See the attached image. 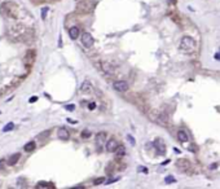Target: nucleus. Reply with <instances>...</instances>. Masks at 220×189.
<instances>
[{
	"mask_svg": "<svg viewBox=\"0 0 220 189\" xmlns=\"http://www.w3.org/2000/svg\"><path fill=\"white\" fill-rule=\"evenodd\" d=\"M0 12L3 16L9 18H17L18 17V5L14 1H5L0 7Z\"/></svg>",
	"mask_w": 220,
	"mask_h": 189,
	"instance_id": "1",
	"label": "nucleus"
},
{
	"mask_svg": "<svg viewBox=\"0 0 220 189\" xmlns=\"http://www.w3.org/2000/svg\"><path fill=\"white\" fill-rule=\"evenodd\" d=\"M179 49L184 53H194L197 49V43L193 38L190 37H184L180 41Z\"/></svg>",
	"mask_w": 220,
	"mask_h": 189,
	"instance_id": "2",
	"label": "nucleus"
},
{
	"mask_svg": "<svg viewBox=\"0 0 220 189\" xmlns=\"http://www.w3.org/2000/svg\"><path fill=\"white\" fill-rule=\"evenodd\" d=\"M77 8H78V12H80V13H88V12H91V10L93 9L94 5H93V1L84 0V1L78 3Z\"/></svg>",
	"mask_w": 220,
	"mask_h": 189,
	"instance_id": "3",
	"label": "nucleus"
},
{
	"mask_svg": "<svg viewBox=\"0 0 220 189\" xmlns=\"http://www.w3.org/2000/svg\"><path fill=\"white\" fill-rule=\"evenodd\" d=\"M94 141H96L97 148H101V146H104L105 144H106V141H108L106 132H99L96 136H94Z\"/></svg>",
	"mask_w": 220,
	"mask_h": 189,
	"instance_id": "4",
	"label": "nucleus"
},
{
	"mask_svg": "<svg viewBox=\"0 0 220 189\" xmlns=\"http://www.w3.org/2000/svg\"><path fill=\"white\" fill-rule=\"evenodd\" d=\"M94 43V39L93 37L90 34V32H83L82 35V44L86 47V48H91Z\"/></svg>",
	"mask_w": 220,
	"mask_h": 189,
	"instance_id": "5",
	"label": "nucleus"
},
{
	"mask_svg": "<svg viewBox=\"0 0 220 189\" xmlns=\"http://www.w3.org/2000/svg\"><path fill=\"white\" fill-rule=\"evenodd\" d=\"M113 87H114V90H115L117 92L123 93V92H126V91L128 90V83L124 82V80H117V82H114Z\"/></svg>",
	"mask_w": 220,
	"mask_h": 189,
	"instance_id": "6",
	"label": "nucleus"
},
{
	"mask_svg": "<svg viewBox=\"0 0 220 189\" xmlns=\"http://www.w3.org/2000/svg\"><path fill=\"white\" fill-rule=\"evenodd\" d=\"M154 148H155V150H157V153L159 155L166 154V145L161 139H157V140L154 141Z\"/></svg>",
	"mask_w": 220,
	"mask_h": 189,
	"instance_id": "7",
	"label": "nucleus"
},
{
	"mask_svg": "<svg viewBox=\"0 0 220 189\" xmlns=\"http://www.w3.org/2000/svg\"><path fill=\"white\" fill-rule=\"evenodd\" d=\"M118 141L115 140V139H110V140H108L106 141V144H105V149H106L109 153L111 152H115V149L118 148Z\"/></svg>",
	"mask_w": 220,
	"mask_h": 189,
	"instance_id": "8",
	"label": "nucleus"
},
{
	"mask_svg": "<svg viewBox=\"0 0 220 189\" xmlns=\"http://www.w3.org/2000/svg\"><path fill=\"white\" fill-rule=\"evenodd\" d=\"M57 136H58L60 140H63V141H66V140L70 139V133H69V131L65 128V127H60V128H58Z\"/></svg>",
	"mask_w": 220,
	"mask_h": 189,
	"instance_id": "9",
	"label": "nucleus"
},
{
	"mask_svg": "<svg viewBox=\"0 0 220 189\" xmlns=\"http://www.w3.org/2000/svg\"><path fill=\"white\" fill-rule=\"evenodd\" d=\"M92 91H93L92 84L88 82V80H84V82L82 83V86H80V92H83V93H92Z\"/></svg>",
	"mask_w": 220,
	"mask_h": 189,
	"instance_id": "10",
	"label": "nucleus"
},
{
	"mask_svg": "<svg viewBox=\"0 0 220 189\" xmlns=\"http://www.w3.org/2000/svg\"><path fill=\"white\" fill-rule=\"evenodd\" d=\"M34 60H35V51L34 49H30L26 53V56H25V62L29 63V65H32Z\"/></svg>",
	"mask_w": 220,
	"mask_h": 189,
	"instance_id": "11",
	"label": "nucleus"
},
{
	"mask_svg": "<svg viewBox=\"0 0 220 189\" xmlns=\"http://www.w3.org/2000/svg\"><path fill=\"white\" fill-rule=\"evenodd\" d=\"M69 37L73 39V40L78 39V37H79V29H78L77 26L70 27V29H69Z\"/></svg>",
	"mask_w": 220,
	"mask_h": 189,
	"instance_id": "12",
	"label": "nucleus"
},
{
	"mask_svg": "<svg viewBox=\"0 0 220 189\" xmlns=\"http://www.w3.org/2000/svg\"><path fill=\"white\" fill-rule=\"evenodd\" d=\"M101 66H102V70L105 71V73H109V74H111V73H114V66L113 65H110L109 62H102L101 63Z\"/></svg>",
	"mask_w": 220,
	"mask_h": 189,
	"instance_id": "13",
	"label": "nucleus"
},
{
	"mask_svg": "<svg viewBox=\"0 0 220 189\" xmlns=\"http://www.w3.org/2000/svg\"><path fill=\"white\" fill-rule=\"evenodd\" d=\"M177 140H179L180 143H186V141L189 140L188 133H186L185 131H179L177 132Z\"/></svg>",
	"mask_w": 220,
	"mask_h": 189,
	"instance_id": "14",
	"label": "nucleus"
},
{
	"mask_svg": "<svg viewBox=\"0 0 220 189\" xmlns=\"http://www.w3.org/2000/svg\"><path fill=\"white\" fill-rule=\"evenodd\" d=\"M19 157H21V154H19V153H16V154L10 155V157H9V159H8V165H10V166L16 165V163L18 162Z\"/></svg>",
	"mask_w": 220,
	"mask_h": 189,
	"instance_id": "15",
	"label": "nucleus"
},
{
	"mask_svg": "<svg viewBox=\"0 0 220 189\" xmlns=\"http://www.w3.org/2000/svg\"><path fill=\"white\" fill-rule=\"evenodd\" d=\"M126 154V148L123 145H118V148L115 149V155L117 157H123Z\"/></svg>",
	"mask_w": 220,
	"mask_h": 189,
	"instance_id": "16",
	"label": "nucleus"
},
{
	"mask_svg": "<svg viewBox=\"0 0 220 189\" xmlns=\"http://www.w3.org/2000/svg\"><path fill=\"white\" fill-rule=\"evenodd\" d=\"M35 148H37V144H35L34 141H30V143H27L26 145L23 146V149H25L26 152H32Z\"/></svg>",
	"mask_w": 220,
	"mask_h": 189,
	"instance_id": "17",
	"label": "nucleus"
},
{
	"mask_svg": "<svg viewBox=\"0 0 220 189\" xmlns=\"http://www.w3.org/2000/svg\"><path fill=\"white\" fill-rule=\"evenodd\" d=\"M14 128V124L10 122V123H8L7 126H4L3 127V132H9V131H12V130Z\"/></svg>",
	"mask_w": 220,
	"mask_h": 189,
	"instance_id": "18",
	"label": "nucleus"
},
{
	"mask_svg": "<svg viewBox=\"0 0 220 189\" xmlns=\"http://www.w3.org/2000/svg\"><path fill=\"white\" fill-rule=\"evenodd\" d=\"M105 181H106V180H105V177H97V179L93 180V184L94 185H100V184H104Z\"/></svg>",
	"mask_w": 220,
	"mask_h": 189,
	"instance_id": "19",
	"label": "nucleus"
},
{
	"mask_svg": "<svg viewBox=\"0 0 220 189\" xmlns=\"http://www.w3.org/2000/svg\"><path fill=\"white\" fill-rule=\"evenodd\" d=\"M165 181H166V184H172V183L176 181V179H175L174 176H167L165 179Z\"/></svg>",
	"mask_w": 220,
	"mask_h": 189,
	"instance_id": "20",
	"label": "nucleus"
},
{
	"mask_svg": "<svg viewBox=\"0 0 220 189\" xmlns=\"http://www.w3.org/2000/svg\"><path fill=\"white\" fill-rule=\"evenodd\" d=\"M137 170L140 171V172H144V174H148V172H149V170H148L146 167H144V166H139Z\"/></svg>",
	"mask_w": 220,
	"mask_h": 189,
	"instance_id": "21",
	"label": "nucleus"
},
{
	"mask_svg": "<svg viewBox=\"0 0 220 189\" xmlns=\"http://www.w3.org/2000/svg\"><path fill=\"white\" fill-rule=\"evenodd\" d=\"M47 12H48V8L47 7H44L43 9H41V18H46V16H47Z\"/></svg>",
	"mask_w": 220,
	"mask_h": 189,
	"instance_id": "22",
	"label": "nucleus"
},
{
	"mask_svg": "<svg viewBox=\"0 0 220 189\" xmlns=\"http://www.w3.org/2000/svg\"><path fill=\"white\" fill-rule=\"evenodd\" d=\"M49 183H43V181H40V183H39V184H38V187L39 188H48L49 187Z\"/></svg>",
	"mask_w": 220,
	"mask_h": 189,
	"instance_id": "23",
	"label": "nucleus"
},
{
	"mask_svg": "<svg viewBox=\"0 0 220 189\" xmlns=\"http://www.w3.org/2000/svg\"><path fill=\"white\" fill-rule=\"evenodd\" d=\"M91 136V132L90 131H83L82 132V137L83 139H87V137H90Z\"/></svg>",
	"mask_w": 220,
	"mask_h": 189,
	"instance_id": "24",
	"label": "nucleus"
},
{
	"mask_svg": "<svg viewBox=\"0 0 220 189\" xmlns=\"http://www.w3.org/2000/svg\"><path fill=\"white\" fill-rule=\"evenodd\" d=\"M74 109H75V105H73V104L66 105V110H69V112H73Z\"/></svg>",
	"mask_w": 220,
	"mask_h": 189,
	"instance_id": "25",
	"label": "nucleus"
},
{
	"mask_svg": "<svg viewBox=\"0 0 220 189\" xmlns=\"http://www.w3.org/2000/svg\"><path fill=\"white\" fill-rule=\"evenodd\" d=\"M35 101H38V97H37V96H32V97H30V100H29V102H30V104H34Z\"/></svg>",
	"mask_w": 220,
	"mask_h": 189,
	"instance_id": "26",
	"label": "nucleus"
},
{
	"mask_svg": "<svg viewBox=\"0 0 220 189\" xmlns=\"http://www.w3.org/2000/svg\"><path fill=\"white\" fill-rule=\"evenodd\" d=\"M127 139L130 140V143L132 144V145H135V139H133L132 136H131V135H127Z\"/></svg>",
	"mask_w": 220,
	"mask_h": 189,
	"instance_id": "27",
	"label": "nucleus"
},
{
	"mask_svg": "<svg viewBox=\"0 0 220 189\" xmlns=\"http://www.w3.org/2000/svg\"><path fill=\"white\" fill-rule=\"evenodd\" d=\"M94 108H96V104H94V102H91V104L88 105V109H90V110H93Z\"/></svg>",
	"mask_w": 220,
	"mask_h": 189,
	"instance_id": "28",
	"label": "nucleus"
},
{
	"mask_svg": "<svg viewBox=\"0 0 220 189\" xmlns=\"http://www.w3.org/2000/svg\"><path fill=\"white\" fill-rule=\"evenodd\" d=\"M118 179H110V180H108V181H105V184H111V183H114V181H117Z\"/></svg>",
	"mask_w": 220,
	"mask_h": 189,
	"instance_id": "29",
	"label": "nucleus"
},
{
	"mask_svg": "<svg viewBox=\"0 0 220 189\" xmlns=\"http://www.w3.org/2000/svg\"><path fill=\"white\" fill-rule=\"evenodd\" d=\"M68 122H69V123H71V124H75V123H77V121H74V119H70V118H68Z\"/></svg>",
	"mask_w": 220,
	"mask_h": 189,
	"instance_id": "30",
	"label": "nucleus"
},
{
	"mask_svg": "<svg viewBox=\"0 0 220 189\" xmlns=\"http://www.w3.org/2000/svg\"><path fill=\"white\" fill-rule=\"evenodd\" d=\"M215 60L220 61V52H218V53H215Z\"/></svg>",
	"mask_w": 220,
	"mask_h": 189,
	"instance_id": "31",
	"label": "nucleus"
},
{
	"mask_svg": "<svg viewBox=\"0 0 220 189\" xmlns=\"http://www.w3.org/2000/svg\"><path fill=\"white\" fill-rule=\"evenodd\" d=\"M167 163H170V159H167V161H163V162H162V165H163V166H166Z\"/></svg>",
	"mask_w": 220,
	"mask_h": 189,
	"instance_id": "32",
	"label": "nucleus"
},
{
	"mask_svg": "<svg viewBox=\"0 0 220 189\" xmlns=\"http://www.w3.org/2000/svg\"><path fill=\"white\" fill-rule=\"evenodd\" d=\"M174 150H175V153H177V154H179V153H181V152H180V149H177V148H174Z\"/></svg>",
	"mask_w": 220,
	"mask_h": 189,
	"instance_id": "33",
	"label": "nucleus"
}]
</instances>
